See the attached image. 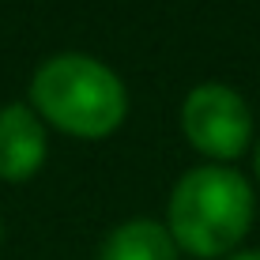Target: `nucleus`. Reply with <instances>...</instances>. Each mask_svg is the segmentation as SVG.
Instances as JSON below:
<instances>
[{
	"instance_id": "7ed1b4c3",
	"label": "nucleus",
	"mask_w": 260,
	"mask_h": 260,
	"mask_svg": "<svg viewBox=\"0 0 260 260\" xmlns=\"http://www.w3.org/2000/svg\"><path fill=\"white\" fill-rule=\"evenodd\" d=\"M181 132L208 162L226 166L249 151L256 121L245 94L230 83H196L181 102Z\"/></svg>"
},
{
	"instance_id": "423d86ee",
	"label": "nucleus",
	"mask_w": 260,
	"mask_h": 260,
	"mask_svg": "<svg viewBox=\"0 0 260 260\" xmlns=\"http://www.w3.org/2000/svg\"><path fill=\"white\" fill-rule=\"evenodd\" d=\"M222 260H260V249H238V253H230Z\"/></svg>"
},
{
	"instance_id": "20e7f679",
	"label": "nucleus",
	"mask_w": 260,
	"mask_h": 260,
	"mask_svg": "<svg viewBox=\"0 0 260 260\" xmlns=\"http://www.w3.org/2000/svg\"><path fill=\"white\" fill-rule=\"evenodd\" d=\"M49 128L26 102L0 106V181L23 185L46 166Z\"/></svg>"
},
{
	"instance_id": "39448f33",
	"label": "nucleus",
	"mask_w": 260,
	"mask_h": 260,
	"mask_svg": "<svg viewBox=\"0 0 260 260\" xmlns=\"http://www.w3.org/2000/svg\"><path fill=\"white\" fill-rule=\"evenodd\" d=\"M98 260H177V245L158 219H124L98 245Z\"/></svg>"
},
{
	"instance_id": "6e6552de",
	"label": "nucleus",
	"mask_w": 260,
	"mask_h": 260,
	"mask_svg": "<svg viewBox=\"0 0 260 260\" xmlns=\"http://www.w3.org/2000/svg\"><path fill=\"white\" fill-rule=\"evenodd\" d=\"M0 245H4V219H0Z\"/></svg>"
},
{
	"instance_id": "f257e3e1",
	"label": "nucleus",
	"mask_w": 260,
	"mask_h": 260,
	"mask_svg": "<svg viewBox=\"0 0 260 260\" xmlns=\"http://www.w3.org/2000/svg\"><path fill=\"white\" fill-rule=\"evenodd\" d=\"M26 106L72 140H106L128 117V87L91 53H53L34 68Z\"/></svg>"
},
{
	"instance_id": "0eeeda50",
	"label": "nucleus",
	"mask_w": 260,
	"mask_h": 260,
	"mask_svg": "<svg viewBox=\"0 0 260 260\" xmlns=\"http://www.w3.org/2000/svg\"><path fill=\"white\" fill-rule=\"evenodd\" d=\"M253 166H256V181H260V140H256V155H253Z\"/></svg>"
},
{
	"instance_id": "f03ea898",
	"label": "nucleus",
	"mask_w": 260,
	"mask_h": 260,
	"mask_svg": "<svg viewBox=\"0 0 260 260\" xmlns=\"http://www.w3.org/2000/svg\"><path fill=\"white\" fill-rule=\"evenodd\" d=\"M256 192L234 166H192L177 177L166 200L162 226L170 230L177 253L196 260H222L253 230Z\"/></svg>"
}]
</instances>
